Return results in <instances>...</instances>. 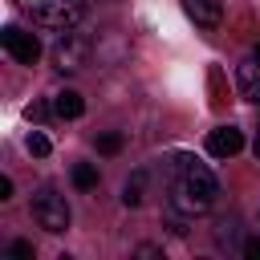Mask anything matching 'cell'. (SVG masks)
Here are the masks:
<instances>
[{"mask_svg": "<svg viewBox=\"0 0 260 260\" xmlns=\"http://www.w3.org/2000/svg\"><path fill=\"white\" fill-rule=\"evenodd\" d=\"M215 195H219L215 175L203 162H195L191 154H179L175 158V179H171V207L179 215H203L215 203Z\"/></svg>", "mask_w": 260, "mask_h": 260, "instance_id": "1", "label": "cell"}, {"mask_svg": "<svg viewBox=\"0 0 260 260\" xmlns=\"http://www.w3.org/2000/svg\"><path fill=\"white\" fill-rule=\"evenodd\" d=\"M16 4L32 24L53 28V32L77 28V20L85 16V0H16Z\"/></svg>", "mask_w": 260, "mask_h": 260, "instance_id": "2", "label": "cell"}, {"mask_svg": "<svg viewBox=\"0 0 260 260\" xmlns=\"http://www.w3.org/2000/svg\"><path fill=\"white\" fill-rule=\"evenodd\" d=\"M49 57H53V69H57V73H77V69H85V65H89V37H81V32L65 28V32L53 41Z\"/></svg>", "mask_w": 260, "mask_h": 260, "instance_id": "3", "label": "cell"}, {"mask_svg": "<svg viewBox=\"0 0 260 260\" xmlns=\"http://www.w3.org/2000/svg\"><path fill=\"white\" fill-rule=\"evenodd\" d=\"M32 219H37L45 232L61 236V232L69 228V203H65V195H57L53 187H37V191H32Z\"/></svg>", "mask_w": 260, "mask_h": 260, "instance_id": "4", "label": "cell"}, {"mask_svg": "<svg viewBox=\"0 0 260 260\" xmlns=\"http://www.w3.org/2000/svg\"><path fill=\"white\" fill-rule=\"evenodd\" d=\"M0 41H4V49H8L12 61H20V65H37V57H41V41H37L32 32L8 24V28L0 32Z\"/></svg>", "mask_w": 260, "mask_h": 260, "instance_id": "5", "label": "cell"}, {"mask_svg": "<svg viewBox=\"0 0 260 260\" xmlns=\"http://www.w3.org/2000/svg\"><path fill=\"white\" fill-rule=\"evenodd\" d=\"M240 146H244V134H240L236 126H219V130L207 134V154H211V158H232Z\"/></svg>", "mask_w": 260, "mask_h": 260, "instance_id": "6", "label": "cell"}, {"mask_svg": "<svg viewBox=\"0 0 260 260\" xmlns=\"http://www.w3.org/2000/svg\"><path fill=\"white\" fill-rule=\"evenodd\" d=\"M183 8H187V16H191L195 24H203V28H215V24L223 20V4H219V0H183Z\"/></svg>", "mask_w": 260, "mask_h": 260, "instance_id": "7", "label": "cell"}, {"mask_svg": "<svg viewBox=\"0 0 260 260\" xmlns=\"http://www.w3.org/2000/svg\"><path fill=\"white\" fill-rule=\"evenodd\" d=\"M236 85H240V93H244L252 106H260V61H244V65L236 69Z\"/></svg>", "mask_w": 260, "mask_h": 260, "instance_id": "8", "label": "cell"}, {"mask_svg": "<svg viewBox=\"0 0 260 260\" xmlns=\"http://www.w3.org/2000/svg\"><path fill=\"white\" fill-rule=\"evenodd\" d=\"M53 114H57V118H81V114H85L81 93H77V89H61V93H53Z\"/></svg>", "mask_w": 260, "mask_h": 260, "instance_id": "9", "label": "cell"}, {"mask_svg": "<svg viewBox=\"0 0 260 260\" xmlns=\"http://www.w3.org/2000/svg\"><path fill=\"white\" fill-rule=\"evenodd\" d=\"M142 191H146V171H134L126 179V187H122V203L126 207H138L142 203Z\"/></svg>", "mask_w": 260, "mask_h": 260, "instance_id": "10", "label": "cell"}, {"mask_svg": "<svg viewBox=\"0 0 260 260\" xmlns=\"http://www.w3.org/2000/svg\"><path fill=\"white\" fill-rule=\"evenodd\" d=\"M73 187L77 191H93L98 187V167L93 162H77L73 167Z\"/></svg>", "mask_w": 260, "mask_h": 260, "instance_id": "11", "label": "cell"}, {"mask_svg": "<svg viewBox=\"0 0 260 260\" xmlns=\"http://www.w3.org/2000/svg\"><path fill=\"white\" fill-rule=\"evenodd\" d=\"M98 150L102 154H118L122 150V134H114V130L110 134H98Z\"/></svg>", "mask_w": 260, "mask_h": 260, "instance_id": "12", "label": "cell"}, {"mask_svg": "<svg viewBox=\"0 0 260 260\" xmlns=\"http://www.w3.org/2000/svg\"><path fill=\"white\" fill-rule=\"evenodd\" d=\"M28 154H37V158H45V154H49V138H45L41 130H32V134H28Z\"/></svg>", "mask_w": 260, "mask_h": 260, "instance_id": "13", "label": "cell"}, {"mask_svg": "<svg viewBox=\"0 0 260 260\" xmlns=\"http://www.w3.org/2000/svg\"><path fill=\"white\" fill-rule=\"evenodd\" d=\"M8 252H12L16 260H32V244H28V240H16V244H12Z\"/></svg>", "mask_w": 260, "mask_h": 260, "instance_id": "14", "label": "cell"}, {"mask_svg": "<svg viewBox=\"0 0 260 260\" xmlns=\"http://www.w3.org/2000/svg\"><path fill=\"white\" fill-rule=\"evenodd\" d=\"M244 252H248V256H252V260H260V236H252V240H248V244H244Z\"/></svg>", "mask_w": 260, "mask_h": 260, "instance_id": "15", "label": "cell"}, {"mask_svg": "<svg viewBox=\"0 0 260 260\" xmlns=\"http://www.w3.org/2000/svg\"><path fill=\"white\" fill-rule=\"evenodd\" d=\"M252 150H256V158H260V130H256V142H252Z\"/></svg>", "mask_w": 260, "mask_h": 260, "instance_id": "16", "label": "cell"}, {"mask_svg": "<svg viewBox=\"0 0 260 260\" xmlns=\"http://www.w3.org/2000/svg\"><path fill=\"white\" fill-rule=\"evenodd\" d=\"M256 61H260V49H256Z\"/></svg>", "mask_w": 260, "mask_h": 260, "instance_id": "17", "label": "cell"}]
</instances>
